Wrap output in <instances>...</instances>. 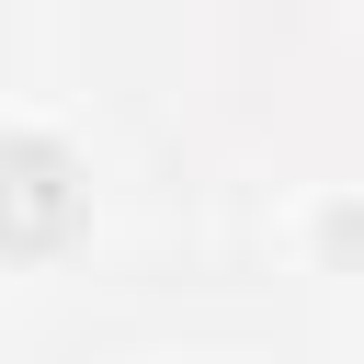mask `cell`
<instances>
[{
	"label": "cell",
	"instance_id": "1",
	"mask_svg": "<svg viewBox=\"0 0 364 364\" xmlns=\"http://www.w3.org/2000/svg\"><path fill=\"white\" fill-rule=\"evenodd\" d=\"M80 216V182L57 148H0V250H46Z\"/></svg>",
	"mask_w": 364,
	"mask_h": 364
}]
</instances>
